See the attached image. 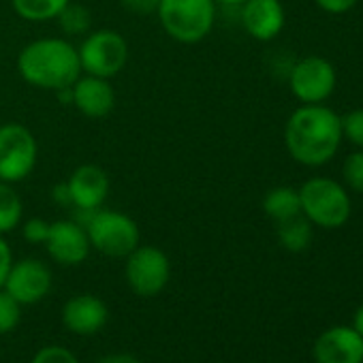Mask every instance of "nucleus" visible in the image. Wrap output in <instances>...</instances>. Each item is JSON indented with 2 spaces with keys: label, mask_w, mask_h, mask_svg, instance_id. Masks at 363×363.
Wrapping results in <instances>:
<instances>
[{
  "label": "nucleus",
  "mask_w": 363,
  "mask_h": 363,
  "mask_svg": "<svg viewBox=\"0 0 363 363\" xmlns=\"http://www.w3.org/2000/svg\"><path fill=\"white\" fill-rule=\"evenodd\" d=\"M56 20H58L60 30L67 37H86L90 33V26H92L90 11L79 3H73V0L60 11V16Z\"/></svg>",
  "instance_id": "21"
},
{
  "label": "nucleus",
  "mask_w": 363,
  "mask_h": 363,
  "mask_svg": "<svg viewBox=\"0 0 363 363\" xmlns=\"http://www.w3.org/2000/svg\"><path fill=\"white\" fill-rule=\"evenodd\" d=\"M22 318V303L13 299L5 289H0V333H9Z\"/></svg>",
  "instance_id": "22"
},
{
  "label": "nucleus",
  "mask_w": 363,
  "mask_h": 363,
  "mask_svg": "<svg viewBox=\"0 0 363 363\" xmlns=\"http://www.w3.org/2000/svg\"><path fill=\"white\" fill-rule=\"evenodd\" d=\"M126 259V282L139 297L158 295L171 276L169 257L156 246H137Z\"/></svg>",
  "instance_id": "8"
},
{
  "label": "nucleus",
  "mask_w": 363,
  "mask_h": 363,
  "mask_svg": "<svg viewBox=\"0 0 363 363\" xmlns=\"http://www.w3.org/2000/svg\"><path fill=\"white\" fill-rule=\"evenodd\" d=\"M109 310L105 301L96 295H75L62 308V323L69 331L77 335H92L105 327Z\"/></svg>",
  "instance_id": "16"
},
{
  "label": "nucleus",
  "mask_w": 363,
  "mask_h": 363,
  "mask_svg": "<svg viewBox=\"0 0 363 363\" xmlns=\"http://www.w3.org/2000/svg\"><path fill=\"white\" fill-rule=\"evenodd\" d=\"M342 122V135H346L354 145L363 147V109H354L340 118Z\"/></svg>",
  "instance_id": "24"
},
{
  "label": "nucleus",
  "mask_w": 363,
  "mask_h": 363,
  "mask_svg": "<svg viewBox=\"0 0 363 363\" xmlns=\"http://www.w3.org/2000/svg\"><path fill=\"white\" fill-rule=\"evenodd\" d=\"M344 179L346 184L357 191V193H363V150L361 152H354L346 158L344 162Z\"/></svg>",
  "instance_id": "23"
},
{
  "label": "nucleus",
  "mask_w": 363,
  "mask_h": 363,
  "mask_svg": "<svg viewBox=\"0 0 363 363\" xmlns=\"http://www.w3.org/2000/svg\"><path fill=\"white\" fill-rule=\"evenodd\" d=\"M342 122L340 118L320 105L299 107L286 122L284 143L289 154L308 167L327 162L340 147Z\"/></svg>",
  "instance_id": "1"
},
{
  "label": "nucleus",
  "mask_w": 363,
  "mask_h": 363,
  "mask_svg": "<svg viewBox=\"0 0 363 363\" xmlns=\"http://www.w3.org/2000/svg\"><path fill=\"white\" fill-rule=\"evenodd\" d=\"M216 5H242L244 0H214Z\"/></svg>",
  "instance_id": "32"
},
{
  "label": "nucleus",
  "mask_w": 363,
  "mask_h": 363,
  "mask_svg": "<svg viewBox=\"0 0 363 363\" xmlns=\"http://www.w3.org/2000/svg\"><path fill=\"white\" fill-rule=\"evenodd\" d=\"M90 246L111 259L128 257L139 246V225L122 212L116 210H92L79 212Z\"/></svg>",
  "instance_id": "4"
},
{
  "label": "nucleus",
  "mask_w": 363,
  "mask_h": 363,
  "mask_svg": "<svg viewBox=\"0 0 363 363\" xmlns=\"http://www.w3.org/2000/svg\"><path fill=\"white\" fill-rule=\"evenodd\" d=\"M289 84H291L293 94L301 103L316 105V103L325 101L333 92V88H335V69L325 58L310 56V58L299 60L291 69Z\"/></svg>",
  "instance_id": "9"
},
{
  "label": "nucleus",
  "mask_w": 363,
  "mask_h": 363,
  "mask_svg": "<svg viewBox=\"0 0 363 363\" xmlns=\"http://www.w3.org/2000/svg\"><path fill=\"white\" fill-rule=\"evenodd\" d=\"M118 3L130 13L150 16V13H156V7H158L160 0H118Z\"/></svg>",
  "instance_id": "27"
},
{
  "label": "nucleus",
  "mask_w": 363,
  "mask_h": 363,
  "mask_svg": "<svg viewBox=\"0 0 363 363\" xmlns=\"http://www.w3.org/2000/svg\"><path fill=\"white\" fill-rule=\"evenodd\" d=\"M278 225V242L282 248L289 252H303L310 242H312V223L303 216L297 214L293 218H286Z\"/></svg>",
  "instance_id": "18"
},
{
  "label": "nucleus",
  "mask_w": 363,
  "mask_h": 363,
  "mask_svg": "<svg viewBox=\"0 0 363 363\" xmlns=\"http://www.w3.org/2000/svg\"><path fill=\"white\" fill-rule=\"evenodd\" d=\"M22 216H24V203L20 193L13 189V184L0 182V235L18 229Z\"/></svg>",
  "instance_id": "20"
},
{
  "label": "nucleus",
  "mask_w": 363,
  "mask_h": 363,
  "mask_svg": "<svg viewBox=\"0 0 363 363\" xmlns=\"http://www.w3.org/2000/svg\"><path fill=\"white\" fill-rule=\"evenodd\" d=\"M357 0H316V5L329 13H344L354 7Z\"/></svg>",
  "instance_id": "29"
},
{
  "label": "nucleus",
  "mask_w": 363,
  "mask_h": 363,
  "mask_svg": "<svg viewBox=\"0 0 363 363\" xmlns=\"http://www.w3.org/2000/svg\"><path fill=\"white\" fill-rule=\"evenodd\" d=\"M65 186L69 193V206L77 208V212H92L103 208L109 195V177L103 167L88 162L73 169Z\"/></svg>",
  "instance_id": "11"
},
{
  "label": "nucleus",
  "mask_w": 363,
  "mask_h": 363,
  "mask_svg": "<svg viewBox=\"0 0 363 363\" xmlns=\"http://www.w3.org/2000/svg\"><path fill=\"white\" fill-rule=\"evenodd\" d=\"M352 329L363 337V306L354 312V318H352Z\"/></svg>",
  "instance_id": "31"
},
{
  "label": "nucleus",
  "mask_w": 363,
  "mask_h": 363,
  "mask_svg": "<svg viewBox=\"0 0 363 363\" xmlns=\"http://www.w3.org/2000/svg\"><path fill=\"white\" fill-rule=\"evenodd\" d=\"M242 26L257 41H272L284 28V9L280 0H244Z\"/></svg>",
  "instance_id": "15"
},
{
  "label": "nucleus",
  "mask_w": 363,
  "mask_h": 363,
  "mask_svg": "<svg viewBox=\"0 0 363 363\" xmlns=\"http://www.w3.org/2000/svg\"><path fill=\"white\" fill-rule=\"evenodd\" d=\"M39 158V145L30 128L20 122L0 126V182L18 184L26 179Z\"/></svg>",
  "instance_id": "7"
},
{
  "label": "nucleus",
  "mask_w": 363,
  "mask_h": 363,
  "mask_svg": "<svg viewBox=\"0 0 363 363\" xmlns=\"http://www.w3.org/2000/svg\"><path fill=\"white\" fill-rule=\"evenodd\" d=\"M50 257L60 265H79L88 259L90 240L82 223L77 220H56L50 225V235L45 240Z\"/></svg>",
  "instance_id": "12"
},
{
  "label": "nucleus",
  "mask_w": 363,
  "mask_h": 363,
  "mask_svg": "<svg viewBox=\"0 0 363 363\" xmlns=\"http://www.w3.org/2000/svg\"><path fill=\"white\" fill-rule=\"evenodd\" d=\"M301 214L323 229H337L350 216V199L337 182L329 177H312L299 191Z\"/></svg>",
  "instance_id": "5"
},
{
  "label": "nucleus",
  "mask_w": 363,
  "mask_h": 363,
  "mask_svg": "<svg viewBox=\"0 0 363 363\" xmlns=\"http://www.w3.org/2000/svg\"><path fill=\"white\" fill-rule=\"evenodd\" d=\"M13 265V257H11V248L9 244L5 242V238L0 235V289L5 286V280H7V274Z\"/></svg>",
  "instance_id": "28"
},
{
  "label": "nucleus",
  "mask_w": 363,
  "mask_h": 363,
  "mask_svg": "<svg viewBox=\"0 0 363 363\" xmlns=\"http://www.w3.org/2000/svg\"><path fill=\"white\" fill-rule=\"evenodd\" d=\"M263 210L274 223H282L286 218H293L301 214V199L299 191L289 189V186H278L272 189L265 199H263Z\"/></svg>",
  "instance_id": "17"
},
{
  "label": "nucleus",
  "mask_w": 363,
  "mask_h": 363,
  "mask_svg": "<svg viewBox=\"0 0 363 363\" xmlns=\"http://www.w3.org/2000/svg\"><path fill=\"white\" fill-rule=\"evenodd\" d=\"M50 225L48 220L43 218H30L24 223L22 227V235L28 244H45L48 235H50Z\"/></svg>",
  "instance_id": "26"
},
{
  "label": "nucleus",
  "mask_w": 363,
  "mask_h": 363,
  "mask_svg": "<svg viewBox=\"0 0 363 363\" xmlns=\"http://www.w3.org/2000/svg\"><path fill=\"white\" fill-rule=\"evenodd\" d=\"M316 363H363V337L346 325L323 331L312 348Z\"/></svg>",
  "instance_id": "13"
},
{
  "label": "nucleus",
  "mask_w": 363,
  "mask_h": 363,
  "mask_svg": "<svg viewBox=\"0 0 363 363\" xmlns=\"http://www.w3.org/2000/svg\"><path fill=\"white\" fill-rule=\"evenodd\" d=\"M71 105L90 120L107 118L116 107V92L111 82L82 73L71 86Z\"/></svg>",
  "instance_id": "14"
},
{
  "label": "nucleus",
  "mask_w": 363,
  "mask_h": 363,
  "mask_svg": "<svg viewBox=\"0 0 363 363\" xmlns=\"http://www.w3.org/2000/svg\"><path fill=\"white\" fill-rule=\"evenodd\" d=\"M162 30L177 43L195 45L210 37L216 24L214 0H160L156 7Z\"/></svg>",
  "instance_id": "3"
},
{
  "label": "nucleus",
  "mask_w": 363,
  "mask_h": 363,
  "mask_svg": "<svg viewBox=\"0 0 363 363\" xmlns=\"http://www.w3.org/2000/svg\"><path fill=\"white\" fill-rule=\"evenodd\" d=\"M3 289L22 306L37 303L52 289V272L39 259H22L11 265Z\"/></svg>",
  "instance_id": "10"
},
{
  "label": "nucleus",
  "mask_w": 363,
  "mask_h": 363,
  "mask_svg": "<svg viewBox=\"0 0 363 363\" xmlns=\"http://www.w3.org/2000/svg\"><path fill=\"white\" fill-rule=\"evenodd\" d=\"M71 0H11L13 11L26 22H52Z\"/></svg>",
  "instance_id": "19"
},
{
  "label": "nucleus",
  "mask_w": 363,
  "mask_h": 363,
  "mask_svg": "<svg viewBox=\"0 0 363 363\" xmlns=\"http://www.w3.org/2000/svg\"><path fill=\"white\" fill-rule=\"evenodd\" d=\"M30 363H79V361L65 346H45L33 357Z\"/></svg>",
  "instance_id": "25"
},
{
  "label": "nucleus",
  "mask_w": 363,
  "mask_h": 363,
  "mask_svg": "<svg viewBox=\"0 0 363 363\" xmlns=\"http://www.w3.org/2000/svg\"><path fill=\"white\" fill-rule=\"evenodd\" d=\"M20 77L39 90H65L82 75L77 48L62 37H45L28 43L18 56Z\"/></svg>",
  "instance_id": "2"
},
{
  "label": "nucleus",
  "mask_w": 363,
  "mask_h": 363,
  "mask_svg": "<svg viewBox=\"0 0 363 363\" xmlns=\"http://www.w3.org/2000/svg\"><path fill=\"white\" fill-rule=\"evenodd\" d=\"M77 56L82 73L111 79L122 73L128 62V43L118 30L101 28L84 37Z\"/></svg>",
  "instance_id": "6"
},
{
  "label": "nucleus",
  "mask_w": 363,
  "mask_h": 363,
  "mask_svg": "<svg viewBox=\"0 0 363 363\" xmlns=\"http://www.w3.org/2000/svg\"><path fill=\"white\" fill-rule=\"evenodd\" d=\"M96 363H141V361L128 352H116V354H107V357L99 359Z\"/></svg>",
  "instance_id": "30"
}]
</instances>
